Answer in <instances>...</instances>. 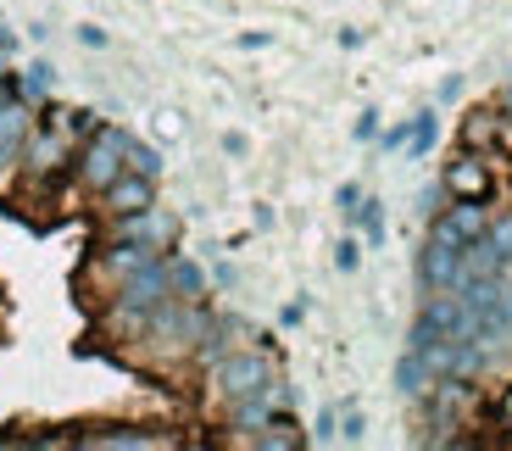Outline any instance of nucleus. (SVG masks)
<instances>
[{"label": "nucleus", "instance_id": "1", "mask_svg": "<svg viewBox=\"0 0 512 451\" xmlns=\"http://www.w3.org/2000/svg\"><path fill=\"white\" fill-rule=\"evenodd\" d=\"M128 145H134V140H128L123 129H95L90 140H84V145L73 151V173H78V184H84L90 195H101L106 184H112L117 173L128 168Z\"/></svg>", "mask_w": 512, "mask_h": 451}, {"label": "nucleus", "instance_id": "2", "mask_svg": "<svg viewBox=\"0 0 512 451\" xmlns=\"http://www.w3.org/2000/svg\"><path fill=\"white\" fill-rule=\"evenodd\" d=\"M279 379V362L268 357V351H229V357L212 368V390H218V401H245L256 396L262 385H273Z\"/></svg>", "mask_w": 512, "mask_h": 451}, {"label": "nucleus", "instance_id": "3", "mask_svg": "<svg viewBox=\"0 0 512 451\" xmlns=\"http://www.w3.org/2000/svg\"><path fill=\"white\" fill-rule=\"evenodd\" d=\"M496 168H490L479 151H468V145H457V156L446 162V173H440V190L451 195V201H490L496 195Z\"/></svg>", "mask_w": 512, "mask_h": 451}, {"label": "nucleus", "instance_id": "4", "mask_svg": "<svg viewBox=\"0 0 512 451\" xmlns=\"http://www.w3.org/2000/svg\"><path fill=\"white\" fill-rule=\"evenodd\" d=\"M485 229H490V201H451V207H440L435 223H429V234L446 240V245H457V251L474 245Z\"/></svg>", "mask_w": 512, "mask_h": 451}, {"label": "nucleus", "instance_id": "5", "mask_svg": "<svg viewBox=\"0 0 512 451\" xmlns=\"http://www.w3.org/2000/svg\"><path fill=\"white\" fill-rule=\"evenodd\" d=\"M145 207H156V179H145V173H134V168H123L101 190V212H106V218H128V212H145Z\"/></svg>", "mask_w": 512, "mask_h": 451}, {"label": "nucleus", "instance_id": "6", "mask_svg": "<svg viewBox=\"0 0 512 451\" xmlns=\"http://www.w3.org/2000/svg\"><path fill=\"white\" fill-rule=\"evenodd\" d=\"M28 134H34V112H28V101L0 95V173H12L17 162H23Z\"/></svg>", "mask_w": 512, "mask_h": 451}, {"label": "nucleus", "instance_id": "7", "mask_svg": "<svg viewBox=\"0 0 512 451\" xmlns=\"http://www.w3.org/2000/svg\"><path fill=\"white\" fill-rule=\"evenodd\" d=\"M173 234H179V223L167 218V212L145 207V212H128V218H117L112 240H140V245H151V251H167V245H173Z\"/></svg>", "mask_w": 512, "mask_h": 451}, {"label": "nucleus", "instance_id": "8", "mask_svg": "<svg viewBox=\"0 0 512 451\" xmlns=\"http://www.w3.org/2000/svg\"><path fill=\"white\" fill-rule=\"evenodd\" d=\"M418 273H423V284H429V290H457V279H462V251L429 234V245H423V257H418Z\"/></svg>", "mask_w": 512, "mask_h": 451}, {"label": "nucleus", "instance_id": "9", "mask_svg": "<svg viewBox=\"0 0 512 451\" xmlns=\"http://www.w3.org/2000/svg\"><path fill=\"white\" fill-rule=\"evenodd\" d=\"M396 379H401V390H407L412 401H429V390H435V362L423 357V351H412L407 346V357H401V368H396Z\"/></svg>", "mask_w": 512, "mask_h": 451}, {"label": "nucleus", "instance_id": "10", "mask_svg": "<svg viewBox=\"0 0 512 451\" xmlns=\"http://www.w3.org/2000/svg\"><path fill=\"white\" fill-rule=\"evenodd\" d=\"M167 284H173V296H184V301L206 296V273L195 268L190 257H167Z\"/></svg>", "mask_w": 512, "mask_h": 451}, {"label": "nucleus", "instance_id": "11", "mask_svg": "<svg viewBox=\"0 0 512 451\" xmlns=\"http://www.w3.org/2000/svg\"><path fill=\"white\" fill-rule=\"evenodd\" d=\"M84 446H173V435H156V429H95V435H84Z\"/></svg>", "mask_w": 512, "mask_h": 451}, {"label": "nucleus", "instance_id": "12", "mask_svg": "<svg viewBox=\"0 0 512 451\" xmlns=\"http://www.w3.org/2000/svg\"><path fill=\"white\" fill-rule=\"evenodd\" d=\"M251 446H273V451H295V446H307V440L295 435L290 418H268V435H245Z\"/></svg>", "mask_w": 512, "mask_h": 451}, {"label": "nucleus", "instance_id": "13", "mask_svg": "<svg viewBox=\"0 0 512 451\" xmlns=\"http://www.w3.org/2000/svg\"><path fill=\"white\" fill-rule=\"evenodd\" d=\"M128 168H134V173H145V179H162V156H156L151 145H140V140H134V145H128Z\"/></svg>", "mask_w": 512, "mask_h": 451}, {"label": "nucleus", "instance_id": "14", "mask_svg": "<svg viewBox=\"0 0 512 451\" xmlns=\"http://www.w3.org/2000/svg\"><path fill=\"white\" fill-rule=\"evenodd\" d=\"M357 218H362V234L379 245L384 240V207H379V201H357Z\"/></svg>", "mask_w": 512, "mask_h": 451}, {"label": "nucleus", "instance_id": "15", "mask_svg": "<svg viewBox=\"0 0 512 451\" xmlns=\"http://www.w3.org/2000/svg\"><path fill=\"white\" fill-rule=\"evenodd\" d=\"M412 156H423V151H429V145H435V117H429V112H423L418 117V123H412Z\"/></svg>", "mask_w": 512, "mask_h": 451}, {"label": "nucleus", "instance_id": "16", "mask_svg": "<svg viewBox=\"0 0 512 451\" xmlns=\"http://www.w3.org/2000/svg\"><path fill=\"white\" fill-rule=\"evenodd\" d=\"M23 95H28V101H39V95H51V67H28Z\"/></svg>", "mask_w": 512, "mask_h": 451}, {"label": "nucleus", "instance_id": "17", "mask_svg": "<svg viewBox=\"0 0 512 451\" xmlns=\"http://www.w3.org/2000/svg\"><path fill=\"white\" fill-rule=\"evenodd\" d=\"M357 257H362V245H357V240H340V245H334V262H340L346 273L357 268Z\"/></svg>", "mask_w": 512, "mask_h": 451}, {"label": "nucleus", "instance_id": "18", "mask_svg": "<svg viewBox=\"0 0 512 451\" xmlns=\"http://www.w3.org/2000/svg\"><path fill=\"white\" fill-rule=\"evenodd\" d=\"M362 429H368V424H362V413H346V429H340V440H346V446H357Z\"/></svg>", "mask_w": 512, "mask_h": 451}, {"label": "nucleus", "instance_id": "19", "mask_svg": "<svg viewBox=\"0 0 512 451\" xmlns=\"http://www.w3.org/2000/svg\"><path fill=\"white\" fill-rule=\"evenodd\" d=\"M318 440H334V407H323V413H318Z\"/></svg>", "mask_w": 512, "mask_h": 451}, {"label": "nucleus", "instance_id": "20", "mask_svg": "<svg viewBox=\"0 0 512 451\" xmlns=\"http://www.w3.org/2000/svg\"><path fill=\"white\" fill-rule=\"evenodd\" d=\"M6 56H12V34H0V62H6Z\"/></svg>", "mask_w": 512, "mask_h": 451}, {"label": "nucleus", "instance_id": "21", "mask_svg": "<svg viewBox=\"0 0 512 451\" xmlns=\"http://www.w3.org/2000/svg\"><path fill=\"white\" fill-rule=\"evenodd\" d=\"M501 112L512 117V84H507V90H501Z\"/></svg>", "mask_w": 512, "mask_h": 451}, {"label": "nucleus", "instance_id": "22", "mask_svg": "<svg viewBox=\"0 0 512 451\" xmlns=\"http://www.w3.org/2000/svg\"><path fill=\"white\" fill-rule=\"evenodd\" d=\"M507 413H512V396H507Z\"/></svg>", "mask_w": 512, "mask_h": 451}, {"label": "nucleus", "instance_id": "23", "mask_svg": "<svg viewBox=\"0 0 512 451\" xmlns=\"http://www.w3.org/2000/svg\"><path fill=\"white\" fill-rule=\"evenodd\" d=\"M507 273H512V257H507Z\"/></svg>", "mask_w": 512, "mask_h": 451}]
</instances>
